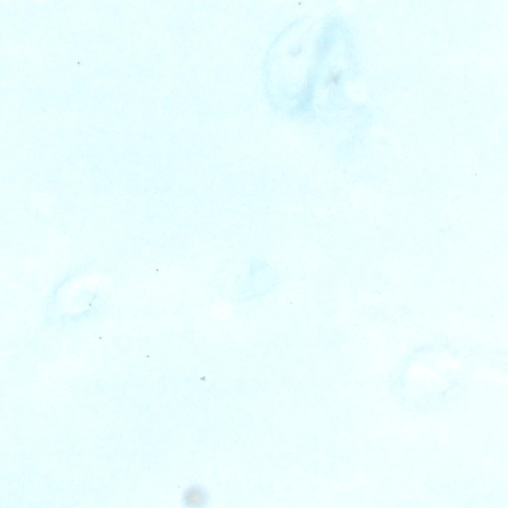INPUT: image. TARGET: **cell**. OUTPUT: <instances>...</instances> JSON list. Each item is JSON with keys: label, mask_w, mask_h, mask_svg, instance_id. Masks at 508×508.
Segmentation results:
<instances>
[{"label": "cell", "mask_w": 508, "mask_h": 508, "mask_svg": "<svg viewBox=\"0 0 508 508\" xmlns=\"http://www.w3.org/2000/svg\"><path fill=\"white\" fill-rule=\"evenodd\" d=\"M186 505L190 508H200L205 506L209 501V495L201 487L193 486L186 490L184 495Z\"/></svg>", "instance_id": "cell-1"}]
</instances>
